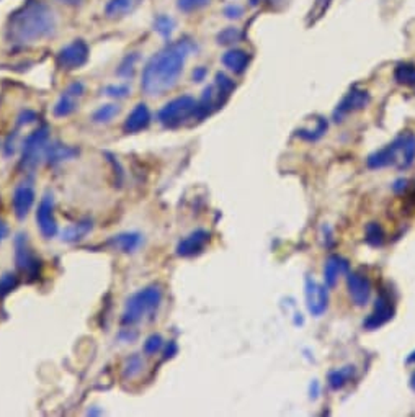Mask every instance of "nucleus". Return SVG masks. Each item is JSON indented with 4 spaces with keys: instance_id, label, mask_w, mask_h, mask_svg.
<instances>
[{
    "instance_id": "nucleus-1",
    "label": "nucleus",
    "mask_w": 415,
    "mask_h": 417,
    "mask_svg": "<svg viewBox=\"0 0 415 417\" xmlns=\"http://www.w3.org/2000/svg\"><path fill=\"white\" fill-rule=\"evenodd\" d=\"M191 51L188 41H177L149 61L143 72V88L149 95H162L177 86Z\"/></svg>"
},
{
    "instance_id": "nucleus-2",
    "label": "nucleus",
    "mask_w": 415,
    "mask_h": 417,
    "mask_svg": "<svg viewBox=\"0 0 415 417\" xmlns=\"http://www.w3.org/2000/svg\"><path fill=\"white\" fill-rule=\"evenodd\" d=\"M53 8L43 2L31 0L12 13L7 25V40L13 45H30L49 38L56 31Z\"/></svg>"
},
{
    "instance_id": "nucleus-3",
    "label": "nucleus",
    "mask_w": 415,
    "mask_h": 417,
    "mask_svg": "<svg viewBox=\"0 0 415 417\" xmlns=\"http://www.w3.org/2000/svg\"><path fill=\"white\" fill-rule=\"evenodd\" d=\"M415 161V134L404 133L396 138L389 146L371 154L368 157V167L383 168L396 166L398 168H409Z\"/></svg>"
},
{
    "instance_id": "nucleus-4",
    "label": "nucleus",
    "mask_w": 415,
    "mask_h": 417,
    "mask_svg": "<svg viewBox=\"0 0 415 417\" xmlns=\"http://www.w3.org/2000/svg\"><path fill=\"white\" fill-rule=\"evenodd\" d=\"M162 303V290L159 287H148L134 293L126 303L123 311V322L125 324H138L141 321L152 320Z\"/></svg>"
},
{
    "instance_id": "nucleus-5",
    "label": "nucleus",
    "mask_w": 415,
    "mask_h": 417,
    "mask_svg": "<svg viewBox=\"0 0 415 417\" xmlns=\"http://www.w3.org/2000/svg\"><path fill=\"white\" fill-rule=\"evenodd\" d=\"M198 102L193 97L183 95L173 98L159 111V121L167 128H177L188 118H195Z\"/></svg>"
},
{
    "instance_id": "nucleus-6",
    "label": "nucleus",
    "mask_w": 415,
    "mask_h": 417,
    "mask_svg": "<svg viewBox=\"0 0 415 417\" xmlns=\"http://www.w3.org/2000/svg\"><path fill=\"white\" fill-rule=\"evenodd\" d=\"M48 139L49 129L46 128V126L33 131V133L28 136L25 146H23V166L36 167L41 159H45L46 148H48Z\"/></svg>"
},
{
    "instance_id": "nucleus-7",
    "label": "nucleus",
    "mask_w": 415,
    "mask_h": 417,
    "mask_svg": "<svg viewBox=\"0 0 415 417\" xmlns=\"http://www.w3.org/2000/svg\"><path fill=\"white\" fill-rule=\"evenodd\" d=\"M88 59V46L86 41L75 40L59 51L58 64L61 69L65 71H74V69L82 68Z\"/></svg>"
},
{
    "instance_id": "nucleus-8",
    "label": "nucleus",
    "mask_w": 415,
    "mask_h": 417,
    "mask_svg": "<svg viewBox=\"0 0 415 417\" xmlns=\"http://www.w3.org/2000/svg\"><path fill=\"white\" fill-rule=\"evenodd\" d=\"M306 303H308V309L313 316L324 315L329 304L327 288L311 278L306 280Z\"/></svg>"
},
{
    "instance_id": "nucleus-9",
    "label": "nucleus",
    "mask_w": 415,
    "mask_h": 417,
    "mask_svg": "<svg viewBox=\"0 0 415 417\" xmlns=\"http://www.w3.org/2000/svg\"><path fill=\"white\" fill-rule=\"evenodd\" d=\"M393 316H394L393 299H391L388 293H381L378 301H376L375 311H373L371 315L366 317V321L363 322V324H365L366 329H370V331L378 329V327L384 326L386 322L393 320Z\"/></svg>"
},
{
    "instance_id": "nucleus-10",
    "label": "nucleus",
    "mask_w": 415,
    "mask_h": 417,
    "mask_svg": "<svg viewBox=\"0 0 415 417\" xmlns=\"http://www.w3.org/2000/svg\"><path fill=\"white\" fill-rule=\"evenodd\" d=\"M36 221L38 226H40V231L45 237H53L56 231H58V224H56L54 219V201L53 196L46 195L43 200H41L40 206H38L36 212Z\"/></svg>"
},
{
    "instance_id": "nucleus-11",
    "label": "nucleus",
    "mask_w": 415,
    "mask_h": 417,
    "mask_svg": "<svg viewBox=\"0 0 415 417\" xmlns=\"http://www.w3.org/2000/svg\"><path fill=\"white\" fill-rule=\"evenodd\" d=\"M347 285L353 303H355L357 306H365V304L370 301L371 283L370 280L366 278V275L360 274V272H352V274H348L347 276Z\"/></svg>"
},
{
    "instance_id": "nucleus-12",
    "label": "nucleus",
    "mask_w": 415,
    "mask_h": 417,
    "mask_svg": "<svg viewBox=\"0 0 415 417\" xmlns=\"http://www.w3.org/2000/svg\"><path fill=\"white\" fill-rule=\"evenodd\" d=\"M84 95V86L80 82H74L65 88L63 92V95L56 103L54 107V115L58 118H64V116H69L70 113H74L75 109H77V100Z\"/></svg>"
},
{
    "instance_id": "nucleus-13",
    "label": "nucleus",
    "mask_w": 415,
    "mask_h": 417,
    "mask_svg": "<svg viewBox=\"0 0 415 417\" xmlns=\"http://www.w3.org/2000/svg\"><path fill=\"white\" fill-rule=\"evenodd\" d=\"M15 257H17V265L22 272H25L28 275H35L38 272V267H40V260L36 259L35 254H33L30 247H28L26 242V236H20L17 237L15 241Z\"/></svg>"
},
{
    "instance_id": "nucleus-14",
    "label": "nucleus",
    "mask_w": 415,
    "mask_h": 417,
    "mask_svg": "<svg viewBox=\"0 0 415 417\" xmlns=\"http://www.w3.org/2000/svg\"><path fill=\"white\" fill-rule=\"evenodd\" d=\"M368 103H370V93L366 91H357V88H353V91L347 93V97L338 103L336 110V118H343L345 115L360 111L365 109Z\"/></svg>"
},
{
    "instance_id": "nucleus-15",
    "label": "nucleus",
    "mask_w": 415,
    "mask_h": 417,
    "mask_svg": "<svg viewBox=\"0 0 415 417\" xmlns=\"http://www.w3.org/2000/svg\"><path fill=\"white\" fill-rule=\"evenodd\" d=\"M208 242H210V233L198 229V231L191 233L190 236H187L183 241H180V244L177 246V254L182 257L196 255L205 249Z\"/></svg>"
},
{
    "instance_id": "nucleus-16",
    "label": "nucleus",
    "mask_w": 415,
    "mask_h": 417,
    "mask_svg": "<svg viewBox=\"0 0 415 417\" xmlns=\"http://www.w3.org/2000/svg\"><path fill=\"white\" fill-rule=\"evenodd\" d=\"M33 203H35V190L30 184H22L15 189L13 194V212H15L17 218L23 219L31 210Z\"/></svg>"
},
{
    "instance_id": "nucleus-17",
    "label": "nucleus",
    "mask_w": 415,
    "mask_h": 417,
    "mask_svg": "<svg viewBox=\"0 0 415 417\" xmlns=\"http://www.w3.org/2000/svg\"><path fill=\"white\" fill-rule=\"evenodd\" d=\"M143 0H110L105 7V15L110 20H120L123 17H128L138 8Z\"/></svg>"
},
{
    "instance_id": "nucleus-18",
    "label": "nucleus",
    "mask_w": 415,
    "mask_h": 417,
    "mask_svg": "<svg viewBox=\"0 0 415 417\" xmlns=\"http://www.w3.org/2000/svg\"><path fill=\"white\" fill-rule=\"evenodd\" d=\"M149 121H150L149 109L144 105V103H139V105H136V109L131 111L128 118H126L125 129L128 131V133H138V131L144 129L146 126L149 125Z\"/></svg>"
},
{
    "instance_id": "nucleus-19",
    "label": "nucleus",
    "mask_w": 415,
    "mask_h": 417,
    "mask_svg": "<svg viewBox=\"0 0 415 417\" xmlns=\"http://www.w3.org/2000/svg\"><path fill=\"white\" fill-rule=\"evenodd\" d=\"M347 270H348V262L345 259H342V257H338V255L329 257L327 264H325V269H324L325 285L330 288L336 287L338 276H340L342 274H345Z\"/></svg>"
},
{
    "instance_id": "nucleus-20",
    "label": "nucleus",
    "mask_w": 415,
    "mask_h": 417,
    "mask_svg": "<svg viewBox=\"0 0 415 417\" xmlns=\"http://www.w3.org/2000/svg\"><path fill=\"white\" fill-rule=\"evenodd\" d=\"M221 61H223V64L229 71H233L234 74H242L247 69L249 63H251V56L242 49H229L228 53H224Z\"/></svg>"
},
{
    "instance_id": "nucleus-21",
    "label": "nucleus",
    "mask_w": 415,
    "mask_h": 417,
    "mask_svg": "<svg viewBox=\"0 0 415 417\" xmlns=\"http://www.w3.org/2000/svg\"><path fill=\"white\" fill-rule=\"evenodd\" d=\"M141 242H143V237L136 233H125L120 234V236H115V239H113V244H115L116 249L120 252H126V254L138 249Z\"/></svg>"
},
{
    "instance_id": "nucleus-22",
    "label": "nucleus",
    "mask_w": 415,
    "mask_h": 417,
    "mask_svg": "<svg viewBox=\"0 0 415 417\" xmlns=\"http://www.w3.org/2000/svg\"><path fill=\"white\" fill-rule=\"evenodd\" d=\"M353 377H355V367H353V365L334 370V372H330L329 375V385L332 386L334 390H340L347 383H350Z\"/></svg>"
},
{
    "instance_id": "nucleus-23",
    "label": "nucleus",
    "mask_w": 415,
    "mask_h": 417,
    "mask_svg": "<svg viewBox=\"0 0 415 417\" xmlns=\"http://www.w3.org/2000/svg\"><path fill=\"white\" fill-rule=\"evenodd\" d=\"M72 156H75L74 149H70L69 146H63V144H48L45 152V159L51 164L65 161V159H70Z\"/></svg>"
},
{
    "instance_id": "nucleus-24",
    "label": "nucleus",
    "mask_w": 415,
    "mask_h": 417,
    "mask_svg": "<svg viewBox=\"0 0 415 417\" xmlns=\"http://www.w3.org/2000/svg\"><path fill=\"white\" fill-rule=\"evenodd\" d=\"M394 79L402 86H415V65L410 63H400L394 69Z\"/></svg>"
},
{
    "instance_id": "nucleus-25",
    "label": "nucleus",
    "mask_w": 415,
    "mask_h": 417,
    "mask_svg": "<svg viewBox=\"0 0 415 417\" xmlns=\"http://www.w3.org/2000/svg\"><path fill=\"white\" fill-rule=\"evenodd\" d=\"M92 229V223H79V224H72V226H69L65 231L63 233V239L68 242H75L79 241V239H82L86 234Z\"/></svg>"
},
{
    "instance_id": "nucleus-26",
    "label": "nucleus",
    "mask_w": 415,
    "mask_h": 417,
    "mask_svg": "<svg viewBox=\"0 0 415 417\" xmlns=\"http://www.w3.org/2000/svg\"><path fill=\"white\" fill-rule=\"evenodd\" d=\"M118 113H120V107L118 105H113V103H110V105H103L93 113V121H95V123H108V121H111Z\"/></svg>"
},
{
    "instance_id": "nucleus-27",
    "label": "nucleus",
    "mask_w": 415,
    "mask_h": 417,
    "mask_svg": "<svg viewBox=\"0 0 415 417\" xmlns=\"http://www.w3.org/2000/svg\"><path fill=\"white\" fill-rule=\"evenodd\" d=\"M143 368H144V362L143 359H141V355H133V357L126 360L123 373H125V378H134L143 372Z\"/></svg>"
},
{
    "instance_id": "nucleus-28",
    "label": "nucleus",
    "mask_w": 415,
    "mask_h": 417,
    "mask_svg": "<svg viewBox=\"0 0 415 417\" xmlns=\"http://www.w3.org/2000/svg\"><path fill=\"white\" fill-rule=\"evenodd\" d=\"M384 241V233L379 224L371 223L366 226V242L371 246H381Z\"/></svg>"
},
{
    "instance_id": "nucleus-29",
    "label": "nucleus",
    "mask_w": 415,
    "mask_h": 417,
    "mask_svg": "<svg viewBox=\"0 0 415 417\" xmlns=\"http://www.w3.org/2000/svg\"><path fill=\"white\" fill-rule=\"evenodd\" d=\"M325 131H327V121L320 118V120H318V128L311 129V131L301 129V131H298V136H301L303 139H308V141H315V139L322 138Z\"/></svg>"
},
{
    "instance_id": "nucleus-30",
    "label": "nucleus",
    "mask_w": 415,
    "mask_h": 417,
    "mask_svg": "<svg viewBox=\"0 0 415 417\" xmlns=\"http://www.w3.org/2000/svg\"><path fill=\"white\" fill-rule=\"evenodd\" d=\"M154 30L157 31L159 35H162L164 38H169L173 31V20L167 15H160L154 23Z\"/></svg>"
},
{
    "instance_id": "nucleus-31",
    "label": "nucleus",
    "mask_w": 415,
    "mask_h": 417,
    "mask_svg": "<svg viewBox=\"0 0 415 417\" xmlns=\"http://www.w3.org/2000/svg\"><path fill=\"white\" fill-rule=\"evenodd\" d=\"M240 31L237 30V28H233V26H229V28H226V30H223L218 35V43L219 45H224V46H228V45H234V43H237V41L240 40Z\"/></svg>"
},
{
    "instance_id": "nucleus-32",
    "label": "nucleus",
    "mask_w": 415,
    "mask_h": 417,
    "mask_svg": "<svg viewBox=\"0 0 415 417\" xmlns=\"http://www.w3.org/2000/svg\"><path fill=\"white\" fill-rule=\"evenodd\" d=\"M210 3L211 0H177V7L187 13L200 10V8L210 6Z\"/></svg>"
},
{
    "instance_id": "nucleus-33",
    "label": "nucleus",
    "mask_w": 415,
    "mask_h": 417,
    "mask_svg": "<svg viewBox=\"0 0 415 417\" xmlns=\"http://www.w3.org/2000/svg\"><path fill=\"white\" fill-rule=\"evenodd\" d=\"M162 345H164L162 337H160L159 334L150 336L149 339L144 342V354L146 355H155L160 349H162Z\"/></svg>"
},
{
    "instance_id": "nucleus-34",
    "label": "nucleus",
    "mask_w": 415,
    "mask_h": 417,
    "mask_svg": "<svg viewBox=\"0 0 415 417\" xmlns=\"http://www.w3.org/2000/svg\"><path fill=\"white\" fill-rule=\"evenodd\" d=\"M17 287V276L13 274H6L0 278V297H6Z\"/></svg>"
},
{
    "instance_id": "nucleus-35",
    "label": "nucleus",
    "mask_w": 415,
    "mask_h": 417,
    "mask_svg": "<svg viewBox=\"0 0 415 417\" xmlns=\"http://www.w3.org/2000/svg\"><path fill=\"white\" fill-rule=\"evenodd\" d=\"M136 61H138V56H136V54L128 56L125 63L121 64L120 71H118V72H120V76H123V77H131V76H133Z\"/></svg>"
},
{
    "instance_id": "nucleus-36",
    "label": "nucleus",
    "mask_w": 415,
    "mask_h": 417,
    "mask_svg": "<svg viewBox=\"0 0 415 417\" xmlns=\"http://www.w3.org/2000/svg\"><path fill=\"white\" fill-rule=\"evenodd\" d=\"M107 95H110L113 98H125L130 93V87L128 86H110L105 88Z\"/></svg>"
},
{
    "instance_id": "nucleus-37",
    "label": "nucleus",
    "mask_w": 415,
    "mask_h": 417,
    "mask_svg": "<svg viewBox=\"0 0 415 417\" xmlns=\"http://www.w3.org/2000/svg\"><path fill=\"white\" fill-rule=\"evenodd\" d=\"M224 15L228 17V18H239L240 15H242V7H239V6H229V7H226Z\"/></svg>"
},
{
    "instance_id": "nucleus-38",
    "label": "nucleus",
    "mask_w": 415,
    "mask_h": 417,
    "mask_svg": "<svg viewBox=\"0 0 415 417\" xmlns=\"http://www.w3.org/2000/svg\"><path fill=\"white\" fill-rule=\"evenodd\" d=\"M206 69L205 68H196L195 71H193V81H196V82H201V81H205V77H206Z\"/></svg>"
},
{
    "instance_id": "nucleus-39",
    "label": "nucleus",
    "mask_w": 415,
    "mask_h": 417,
    "mask_svg": "<svg viewBox=\"0 0 415 417\" xmlns=\"http://www.w3.org/2000/svg\"><path fill=\"white\" fill-rule=\"evenodd\" d=\"M35 120H36V115L30 110H26L25 113H22V116H20V123H25V125L31 123V121H35Z\"/></svg>"
},
{
    "instance_id": "nucleus-40",
    "label": "nucleus",
    "mask_w": 415,
    "mask_h": 417,
    "mask_svg": "<svg viewBox=\"0 0 415 417\" xmlns=\"http://www.w3.org/2000/svg\"><path fill=\"white\" fill-rule=\"evenodd\" d=\"M7 234H8V228H7V224L3 223V221H0V242H2L3 239L7 237Z\"/></svg>"
},
{
    "instance_id": "nucleus-41",
    "label": "nucleus",
    "mask_w": 415,
    "mask_h": 417,
    "mask_svg": "<svg viewBox=\"0 0 415 417\" xmlns=\"http://www.w3.org/2000/svg\"><path fill=\"white\" fill-rule=\"evenodd\" d=\"M263 2H278V0H251V6L252 7H257V6H260V3H263Z\"/></svg>"
},
{
    "instance_id": "nucleus-42",
    "label": "nucleus",
    "mask_w": 415,
    "mask_h": 417,
    "mask_svg": "<svg viewBox=\"0 0 415 417\" xmlns=\"http://www.w3.org/2000/svg\"><path fill=\"white\" fill-rule=\"evenodd\" d=\"M61 3H65V6H75V3H79L80 0H58Z\"/></svg>"
},
{
    "instance_id": "nucleus-43",
    "label": "nucleus",
    "mask_w": 415,
    "mask_h": 417,
    "mask_svg": "<svg viewBox=\"0 0 415 417\" xmlns=\"http://www.w3.org/2000/svg\"><path fill=\"white\" fill-rule=\"evenodd\" d=\"M407 362H415V354H412V357H409Z\"/></svg>"
},
{
    "instance_id": "nucleus-44",
    "label": "nucleus",
    "mask_w": 415,
    "mask_h": 417,
    "mask_svg": "<svg viewBox=\"0 0 415 417\" xmlns=\"http://www.w3.org/2000/svg\"><path fill=\"white\" fill-rule=\"evenodd\" d=\"M412 388L415 390V373H414V377H412Z\"/></svg>"
}]
</instances>
